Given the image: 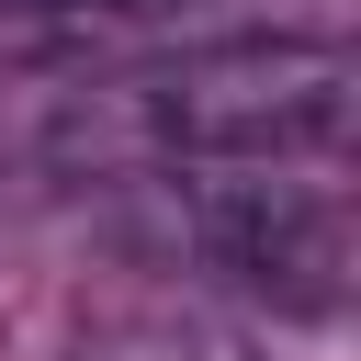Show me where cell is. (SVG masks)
<instances>
[{"instance_id": "1", "label": "cell", "mask_w": 361, "mask_h": 361, "mask_svg": "<svg viewBox=\"0 0 361 361\" xmlns=\"http://www.w3.org/2000/svg\"><path fill=\"white\" fill-rule=\"evenodd\" d=\"M147 237L282 316H338L350 293V192L338 158H271V169H135Z\"/></svg>"}, {"instance_id": "2", "label": "cell", "mask_w": 361, "mask_h": 361, "mask_svg": "<svg viewBox=\"0 0 361 361\" xmlns=\"http://www.w3.org/2000/svg\"><path fill=\"white\" fill-rule=\"evenodd\" d=\"M68 361H259L226 316L203 305H169V293H124V305H90L79 316V350Z\"/></svg>"}, {"instance_id": "3", "label": "cell", "mask_w": 361, "mask_h": 361, "mask_svg": "<svg viewBox=\"0 0 361 361\" xmlns=\"http://www.w3.org/2000/svg\"><path fill=\"white\" fill-rule=\"evenodd\" d=\"M0 11H34V0H0Z\"/></svg>"}]
</instances>
